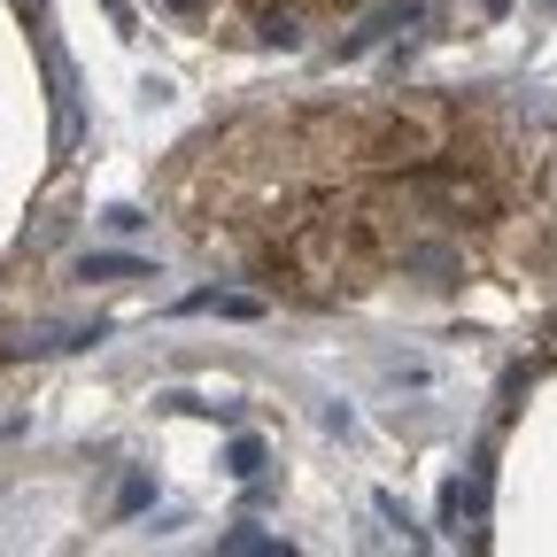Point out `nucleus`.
I'll list each match as a JSON object with an SVG mask.
<instances>
[{"label": "nucleus", "mask_w": 557, "mask_h": 557, "mask_svg": "<svg viewBox=\"0 0 557 557\" xmlns=\"http://www.w3.org/2000/svg\"><path fill=\"white\" fill-rule=\"evenodd\" d=\"M372 148L418 163V156H434V124H426V116H380V124H372Z\"/></svg>", "instance_id": "nucleus-1"}, {"label": "nucleus", "mask_w": 557, "mask_h": 557, "mask_svg": "<svg viewBox=\"0 0 557 557\" xmlns=\"http://www.w3.org/2000/svg\"><path fill=\"white\" fill-rule=\"evenodd\" d=\"M178 318H233V325H256L263 302H256V295H225V287H194V295H178Z\"/></svg>", "instance_id": "nucleus-2"}, {"label": "nucleus", "mask_w": 557, "mask_h": 557, "mask_svg": "<svg viewBox=\"0 0 557 557\" xmlns=\"http://www.w3.org/2000/svg\"><path fill=\"white\" fill-rule=\"evenodd\" d=\"M395 24H418V0H395V9H380L364 32H348V39H341V54H364V47H380Z\"/></svg>", "instance_id": "nucleus-3"}, {"label": "nucleus", "mask_w": 557, "mask_h": 557, "mask_svg": "<svg viewBox=\"0 0 557 557\" xmlns=\"http://www.w3.org/2000/svg\"><path fill=\"white\" fill-rule=\"evenodd\" d=\"M78 278H156V263L148 256H86Z\"/></svg>", "instance_id": "nucleus-4"}, {"label": "nucleus", "mask_w": 557, "mask_h": 557, "mask_svg": "<svg viewBox=\"0 0 557 557\" xmlns=\"http://www.w3.org/2000/svg\"><path fill=\"white\" fill-rule=\"evenodd\" d=\"M263 457H271V449H263L256 434H233V449H225V472H233V480H263Z\"/></svg>", "instance_id": "nucleus-5"}, {"label": "nucleus", "mask_w": 557, "mask_h": 557, "mask_svg": "<svg viewBox=\"0 0 557 557\" xmlns=\"http://www.w3.org/2000/svg\"><path fill=\"white\" fill-rule=\"evenodd\" d=\"M148 504H156V480H148V472H132V480L116 487V511L132 519V511H148Z\"/></svg>", "instance_id": "nucleus-6"}, {"label": "nucleus", "mask_w": 557, "mask_h": 557, "mask_svg": "<svg viewBox=\"0 0 557 557\" xmlns=\"http://www.w3.org/2000/svg\"><path fill=\"white\" fill-rule=\"evenodd\" d=\"M218 549H287V542L263 534V527H233V534H218Z\"/></svg>", "instance_id": "nucleus-7"}, {"label": "nucleus", "mask_w": 557, "mask_h": 557, "mask_svg": "<svg viewBox=\"0 0 557 557\" xmlns=\"http://www.w3.org/2000/svg\"><path fill=\"white\" fill-rule=\"evenodd\" d=\"M263 39H271V47H295V39H302V24H295L287 9H271V16H263Z\"/></svg>", "instance_id": "nucleus-8"}, {"label": "nucleus", "mask_w": 557, "mask_h": 557, "mask_svg": "<svg viewBox=\"0 0 557 557\" xmlns=\"http://www.w3.org/2000/svg\"><path fill=\"white\" fill-rule=\"evenodd\" d=\"M101 218H109V233H139V225H148V218H139V209H132V201H116V209H101Z\"/></svg>", "instance_id": "nucleus-9"}, {"label": "nucleus", "mask_w": 557, "mask_h": 557, "mask_svg": "<svg viewBox=\"0 0 557 557\" xmlns=\"http://www.w3.org/2000/svg\"><path fill=\"white\" fill-rule=\"evenodd\" d=\"M163 9H171V16H201V9H209V0H163Z\"/></svg>", "instance_id": "nucleus-10"}, {"label": "nucleus", "mask_w": 557, "mask_h": 557, "mask_svg": "<svg viewBox=\"0 0 557 557\" xmlns=\"http://www.w3.org/2000/svg\"><path fill=\"white\" fill-rule=\"evenodd\" d=\"M101 9H109V24H132V16H124V0H101Z\"/></svg>", "instance_id": "nucleus-11"}, {"label": "nucleus", "mask_w": 557, "mask_h": 557, "mask_svg": "<svg viewBox=\"0 0 557 557\" xmlns=\"http://www.w3.org/2000/svg\"><path fill=\"white\" fill-rule=\"evenodd\" d=\"M542 9H549V16H557V0H542Z\"/></svg>", "instance_id": "nucleus-12"}]
</instances>
